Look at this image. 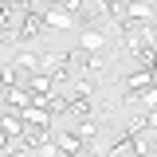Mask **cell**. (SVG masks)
<instances>
[{"label":"cell","instance_id":"6da1fadb","mask_svg":"<svg viewBox=\"0 0 157 157\" xmlns=\"http://www.w3.org/2000/svg\"><path fill=\"white\" fill-rule=\"evenodd\" d=\"M43 28H47V24H43V12H39V8L24 12V20H20V32H16V43H28V39H36Z\"/></svg>","mask_w":157,"mask_h":157},{"label":"cell","instance_id":"ba28073f","mask_svg":"<svg viewBox=\"0 0 157 157\" xmlns=\"http://www.w3.org/2000/svg\"><path fill=\"white\" fill-rule=\"evenodd\" d=\"M63 114H71V118H90V114H94V106H90V98H86V94H71Z\"/></svg>","mask_w":157,"mask_h":157},{"label":"cell","instance_id":"8fae6325","mask_svg":"<svg viewBox=\"0 0 157 157\" xmlns=\"http://www.w3.org/2000/svg\"><path fill=\"white\" fill-rule=\"evenodd\" d=\"M20 82H24L20 67H16V63H4V67H0V86L8 90V86H20Z\"/></svg>","mask_w":157,"mask_h":157},{"label":"cell","instance_id":"9a60e30c","mask_svg":"<svg viewBox=\"0 0 157 157\" xmlns=\"http://www.w3.org/2000/svg\"><path fill=\"white\" fill-rule=\"evenodd\" d=\"M75 134L82 137V141H94V137H98V126H94V122H86V118H78V130H75Z\"/></svg>","mask_w":157,"mask_h":157},{"label":"cell","instance_id":"8992f818","mask_svg":"<svg viewBox=\"0 0 157 157\" xmlns=\"http://www.w3.org/2000/svg\"><path fill=\"white\" fill-rule=\"evenodd\" d=\"M149 82H157V78H153V71H149V67H137V71H130V75H126V90L141 94Z\"/></svg>","mask_w":157,"mask_h":157},{"label":"cell","instance_id":"ac0fdd59","mask_svg":"<svg viewBox=\"0 0 157 157\" xmlns=\"http://www.w3.org/2000/svg\"><path fill=\"white\" fill-rule=\"evenodd\" d=\"M149 71H153V78H157V59H153V63H149Z\"/></svg>","mask_w":157,"mask_h":157},{"label":"cell","instance_id":"2e32d148","mask_svg":"<svg viewBox=\"0 0 157 157\" xmlns=\"http://www.w3.org/2000/svg\"><path fill=\"white\" fill-rule=\"evenodd\" d=\"M141 106H157V82H149V86L141 90Z\"/></svg>","mask_w":157,"mask_h":157},{"label":"cell","instance_id":"9c48e42d","mask_svg":"<svg viewBox=\"0 0 157 157\" xmlns=\"http://www.w3.org/2000/svg\"><path fill=\"white\" fill-rule=\"evenodd\" d=\"M28 86L36 90V94H51L59 82H55V75H47V71H32V78H28Z\"/></svg>","mask_w":157,"mask_h":157},{"label":"cell","instance_id":"30bf717a","mask_svg":"<svg viewBox=\"0 0 157 157\" xmlns=\"http://www.w3.org/2000/svg\"><path fill=\"white\" fill-rule=\"evenodd\" d=\"M55 145H59V153H86V141L78 134H55Z\"/></svg>","mask_w":157,"mask_h":157},{"label":"cell","instance_id":"e0dca14e","mask_svg":"<svg viewBox=\"0 0 157 157\" xmlns=\"http://www.w3.org/2000/svg\"><path fill=\"white\" fill-rule=\"evenodd\" d=\"M4 110H12V106H8V102H4V98H0V114H4Z\"/></svg>","mask_w":157,"mask_h":157},{"label":"cell","instance_id":"3957f363","mask_svg":"<svg viewBox=\"0 0 157 157\" xmlns=\"http://www.w3.org/2000/svg\"><path fill=\"white\" fill-rule=\"evenodd\" d=\"M20 20H24V12H20L12 0L0 4V32H4V36H16V32H20Z\"/></svg>","mask_w":157,"mask_h":157},{"label":"cell","instance_id":"52a82bcc","mask_svg":"<svg viewBox=\"0 0 157 157\" xmlns=\"http://www.w3.org/2000/svg\"><path fill=\"white\" fill-rule=\"evenodd\" d=\"M78 47H82V51H110V36H102V32H82V36H78Z\"/></svg>","mask_w":157,"mask_h":157},{"label":"cell","instance_id":"5bb4252c","mask_svg":"<svg viewBox=\"0 0 157 157\" xmlns=\"http://www.w3.org/2000/svg\"><path fill=\"white\" fill-rule=\"evenodd\" d=\"M153 59H157V47H149V43H141V47L134 51V63H137V67H149Z\"/></svg>","mask_w":157,"mask_h":157},{"label":"cell","instance_id":"5b68a950","mask_svg":"<svg viewBox=\"0 0 157 157\" xmlns=\"http://www.w3.org/2000/svg\"><path fill=\"white\" fill-rule=\"evenodd\" d=\"M32 98H36V94H32V86H24V82L4 90V102H8L12 110H24V106H32Z\"/></svg>","mask_w":157,"mask_h":157},{"label":"cell","instance_id":"7c38bea8","mask_svg":"<svg viewBox=\"0 0 157 157\" xmlns=\"http://www.w3.org/2000/svg\"><path fill=\"white\" fill-rule=\"evenodd\" d=\"M110 153H137V134H122L118 141H110Z\"/></svg>","mask_w":157,"mask_h":157},{"label":"cell","instance_id":"4fadbf2b","mask_svg":"<svg viewBox=\"0 0 157 157\" xmlns=\"http://www.w3.org/2000/svg\"><path fill=\"white\" fill-rule=\"evenodd\" d=\"M16 67L20 71H39V55L36 51H16Z\"/></svg>","mask_w":157,"mask_h":157},{"label":"cell","instance_id":"277c9868","mask_svg":"<svg viewBox=\"0 0 157 157\" xmlns=\"http://www.w3.org/2000/svg\"><path fill=\"white\" fill-rule=\"evenodd\" d=\"M126 20L130 24H149L153 20V4L149 0H126Z\"/></svg>","mask_w":157,"mask_h":157},{"label":"cell","instance_id":"ffe728a7","mask_svg":"<svg viewBox=\"0 0 157 157\" xmlns=\"http://www.w3.org/2000/svg\"><path fill=\"white\" fill-rule=\"evenodd\" d=\"M0 39H4V32H0Z\"/></svg>","mask_w":157,"mask_h":157},{"label":"cell","instance_id":"7a4b0ae2","mask_svg":"<svg viewBox=\"0 0 157 157\" xmlns=\"http://www.w3.org/2000/svg\"><path fill=\"white\" fill-rule=\"evenodd\" d=\"M43 24L47 28H63V32H71V28H78V20L63 8V4H51V8H43Z\"/></svg>","mask_w":157,"mask_h":157},{"label":"cell","instance_id":"d6986e66","mask_svg":"<svg viewBox=\"0 0 157 157\" xmlns=\"http://www.w3.org/2000/svg\"><path fill=\"white\" fill-rule=\"evenodd\" d=\"M51 4H63V0H51Z\"/></svg>","mask_w":157,"mask_h":157}]
</instances>
